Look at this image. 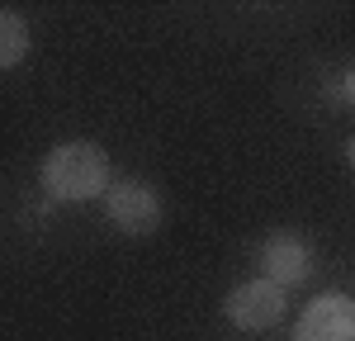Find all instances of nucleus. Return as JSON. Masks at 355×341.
Segmentation results:
<instances>
[{
  "mask_svg": "<svg viewBox=\"0 0 355 341\" xmlns=\"http://www.w3.org/2000/svg\"><path fill=\"white\" fill-rule=\"evenodd\" d=\"M28 57V24L19 10H5L0 15V67L10 71V67H19Z\"/></svg>",
  "mask_w": 355,
  "mask_h": 341,
  "instance_id": "nucleus-6",
  "label": "nucleus"
},
{
  "mask_svg": "<svg viewBox=\"0 0 355 341\" xmlns=\"http://www.w3.org/2000/svg\"><path fill=\"white\" fill-rule=\"evenodd\" d=\"M308 270H313V247H308V237H299V232H270V237L261 242V275L270 284H279V289L303 284Z\"/></svg>",
  "mask_w": 355,
  "mask_h": 341,
  "instance_id": "nucleus-4",
  "label": "nucleus"
},
{
  "mask_svg": "<svg viewBox=\"0 0 355 341\" xmlns=\"http://www.w3.org/2000/svg\"><path fill=\"white\" fill-rule=\"evenodd\" d=\"M227 317L246 327V332H261V327H275L284 317V289L270 284L266 275L261 280H246L227 294Z\"/></svg>",
  "mask_w": 355,
  "mask_h": 341,
  "instance_id": "nucleus-5",
  "label": "nucleus"
},
{
  "mask_svg": "<svg viewBox=\"0 0 355 341\" xmlns=\"http://www.w3.org/2000/svg\"><path fill=\"white\" fill-rule=\"evenodd\" d=\"M105 213H110V223L119 232H128V237H147V232H157L166 218V204L162 195L147 185V180H119L110 185V195H105Z\"/></svg>",
  "mask_w": 355,
  "mask_h": 341,
  "instance_id": "nucleus-2",
  "label": "nucleus"
},
{
  "mask_svg": "<svg viewBox=\"0 0 355 341\" xmlns=\"http://www.w3.org/2000/svg\"><path fill=\"white\" fill-rule=\"evenodd\" d=\"M336 95H341V100H346V105L355 110V67L346 71V76H341V81H336Z\"/></svg>",
  "mask_w": 355,
  "mask_h": 341,
  "instance_id": "nucleus-7",
  "label": "nucleus"
},
{
  "mask_svg": "<svg viewBox=\"0 0 355 341\" xmlns=\"http://www.w3.org/2000/svg\"><path fill=\"white\" fill-rule=\"evenodd\" d=\"M294 341H355V299L351 294H318L308 299Z\"/></svg>",
  "mask_w": 355,
  "mask_h": 341,
  "instance_id": "nucleus-3",
  "label": "nucleus"
},
{
  "mask_svg": "<svg viewBox=\"0 0 355 341\" xmlns=\"http://www.w3.org/2000/svg\"><path fill=\"white\" fill-rule=\"evenodd\" d=\"M43 190L62 204H85V199L110 195V157L100 142H62L43 157L38 170Z\"/></svg>",
  "mask_w": 355,
  "mask_h": 341,
  "instance_id": "nucleus-1",
  "label": "nucleus"
},
{
  "mask_svg": "<svg viewBox=\"0 0 355 341\" xmlns=\"http://www.w3.org/2000/svg\"><path fill=\"white\" fill-rule=\"evenodd\" d=\"M346 161H351V170H355V138L346 142Z\"/></svg>",
  "mask_w": 355,
  "mask_h": 341,
  "instance_id": "nucleus-8",
  "label": "nucleus"
}]
</instances>
